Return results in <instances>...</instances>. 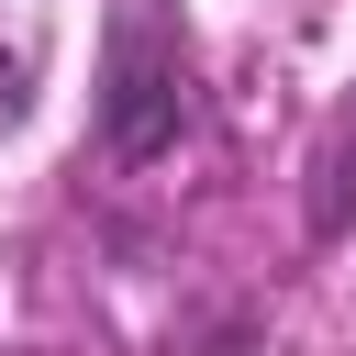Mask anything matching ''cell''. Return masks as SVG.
I'll return each instance as SVG.
<instances>
[{
	"mask_svg": "<svg viewBox=\"0 0 356 356\" xmlns=\"http://www.w3.org/2000/svg\"><path fill=\"white\" fill-rule=\"evenodd\" d=\"M189 122V56L156 0H111V56H100V156L145 167Z\"/></svg>",
	"mask_w": 356,
	"mask_h": 356,
	"instance_id": "obj_1",
	"label": "cell"
}]
</instances>
